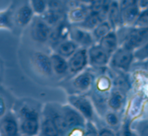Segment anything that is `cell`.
I'll list each match as a JSON object with an SVG mask.
<instances>
[{"instance_id": "1", "label": "cell", "mask_w": 148, "mask_h": 136, "mask_svg": "<svg viewBox=\"0 0 148 136\" xmlns=\"http://www.w3.org/2000/svg\"><path fill=\"white\" fill-rule=\"evenodd\" d=\"M120 46L135 51L148 41V26L123 25L115 30Z\"/></svg>"}, {"instance_id": "2", "label": "cell", "mask_w": 148, "mask_h": 136, "mask_svg": "<svg viewBox=\"0 0 148 136\" xmlns=\"http://www.w3.org/2000/svg\"><path fill=\"white\" fill-rule=\"evenodd\" d=\"M16 117L20 134L33 136L40 133L41 116L36 108L27 103L22 104L16 111Z\"/></svg>"}, {"instance_id": "3", "label": "cell", "mask_w": 148, "mask_h": 136, "mask_svg": "<svg viewBox=\"0 0 148 136\" xmlns=\"http://www.w3.org/2000/svg\"><path fill=\"white\" fill-rule=\"evenodd\" d=\"M106 69H86L85 70L72 76L64 83L65 88L70 94H88L92 89L98 74L96 72L106 71Z\"/></svg>"}, {"instance_id": "4", "label": "cell", "mask_w": 148, "mask_h": 136, "mask_svg": "<svg viewBox=\"0 0 148 136\" xmlns=\"http://www.w3.org/2000/svg\"><path fill=\"white\" fill-rule=\"evenodd\" d=\"M10 6L12 9L14 30L28 27L36 16L29 0H13Z\"/></svg>"}, {"instance_id": "5", "label": "cell", "mask_w": 148, "mask_h": 136, "mask_svg": "<svg viewBox=\"0 0 148 136\" xmlns=\"http://www.w3.org/2000/svg\"><path fill=\"white\" fill-rule=\"evenodd\" d=\"M135 62L134 51L125 47L119 46L118 49L111 55L108 68L128 73Z\"/></svg>"}, {"instance_id": "6", "label": "cell", "mask_w": 148, "mask_h": 136, "mask_svg": "<svg viewBox=\"0 0 148 136\" xmlns=\"http://www.w3.org/2000/svg\"><path fill=\"white\" fill-rule=\"evenodd\" d=\"M68 102L69 104L81 113L87 121H96L97 113L88 95L86 94H70L68 97Z\"/></svg>"}, {"instance_id": "7", "label": "cell", "mask_w": 148, "mask_h": 136, "mask_svg": "<svg viewBox=\"0 0 148 136\" xmlns=\"http://www.w3.org/2000/svg\"><path fill=\"white\" fill-rule=\"evenodd\" d=\"M28 27L29 28V37L34 43L41 45L49 43L52 27L40 16H35Z\"/></svg>"}, {"instance_id": "8", "label": "cell", "mask_w": 148, "mask_h": 136, "mask_svg": "<svg viewBox=\"0 0 148 136\" xmlns=\"http://www.w3.org/2000/svg\"><path fill=\"white\" fill-rule=\"evenodd\" d=\"M42 115L47 116L51 121L58 135H66L69 134V129L64 122L60 105L55 103L46 104Z\"/></svg>"}, {"instance_id": "9", "label": "cell", "mask_w": 148, "mask_h": 136, "mask_svg": "<svg viewBox=\"0 0 148 136\" xmlns=\"http://www.w3.org/2000/svg\"><path fill=\"white\" fill-rule=\"evenodd\" d=\"M69 73L66 79H69L78 73L85 70L89 67L88 49L79 47L78 49L68 59Z\"/></svg>"}, {"instance_id": "10", "label": "cell", "mask_w": 148, "mask_h": 136, "mask_svg": "<svg viewBox=\"0 0 148 136\" xmlns=\"http://www.w3.org/2000/svg\"><path fill=\"white\" fill-rule=\"evenodd\" d=\"M61 110L64 122L68 127L69 134L73 130L84 129L87 120L74 107H72L70 104L62 105L61 106Z\"/></svg>"}, {"instance_id": "11", "label": "cell", "mask_w": 148, "mask_h": 136, "mask_svg": "<svg viewBox=\"0 0 148 136\" xmlns=\"http://www.w3.org/2000/svg\"><path fill=\"white\" fill-rule=\"evenodd\" d=\"M33 68L40 76L43 77H52L54 76L50 56L42 51H35L30 56Z\"/></svg>"}, {"instance_id": "12", "label": "cell", "mask_w": 148, "mask_h": 136, "mask_svg": "<svg viewBox=\"0 0 148 136\" xmlns=\"http://www.w3.org/2000/svg\"><path fill=\"white\" fill-rule=\"evenodd\" d=\"M88 65L93 69H105L108 67L110 56L95 43L88 49Z\"/></svg>"}, {"instance_id": "13", "label": "cell", "mask_w": 148, "mask_h": 136, "mask_svg": "<svg viewBox=\"0 0 148 136\" xmlns=\"http://www.w3.org/2000/svg\"><path fill=\"white\" fill-rule=\"evenodd\" d=\"M123 25H133L141 9L138 0H119Z\"/></svg>"}, {"instance_id": "14", "label": "cell", "mask_w": 148, "mask_h": 136, "mask_svg": "<svg viewBox=\"0 0 148 136\" xmlns=\"http://www.w3.org/2000/svg\"><path fill=\"white\" fill-rule=\"evenodd\" d=\"M71 23L68 21L67 17L60 21L56 25L52 27V30L49 39V45L55 49L61 42L69 38V31Z\"/></svg>"}, {"instance_id": "15", "label": "cell", "mask_w": 148, "mask_h": 136, "mask_svg": "<svg viewBox=\"0 0 148 136\" xmlns=\"http://www.w3.org/2000/svg\"><path fill=\"white\" fill-rule=\"evenodd\" d=\"M69 38L73 40L79 47L88 49L96 42L90 30H85L76 25H71Z\"/></svg>"}, {"instance_id": "16", "label": "cell", "mask_w": 148, "mask_h": 136, "mask_svg": "<svg viewBox=\"0 0 148 136\" xmlns=\"http://www.w3.org/2000/svg\"><path fill=\"white\" fill-rule=\"evenodd\" d=\"M110 91L101 90V89H96L93 86L92 89H90V91L88 92V96L90 97V99L94 104L96 113L99 115H101V117L108 110V99Z\"/></svg>"}, {"instance_id": "17", "label": "cell", "mask_w": 148, "mask_h": 136, "mask_svg": "<svg viewBox=\"0 0 148 136\" xmlns=\"http://www.w3.org/2000/svg\"><path fill=\"white\" fill-rule=\"evenodd\" d=\"M0 134L2 135H19V123L15 114L9 112L0 120Z\"/></svg>"}, {"instance_id": "18", "label": "cell", "mask_w": 148, "mask_h": 136, "mask_svg": "<svg viewBox=\"0 0 148 136\" xmlns=\"http://www.w3.org/2000/svg\"><path fill=\"white\" fill-rule=\"evenodd\" d=\"M127 94L121 89L117 88H112L108 99V109L121 112L126 106L127 103Z\"/></svg>"}, {"instance_id": "19", "label": "cell", "mask_w": 148, "mask_h": 136, "mask_svg": "<svg viewBox=\"0 0 148 136\" xmlns=\"http://www.w3.org/2000/svg\"><path fill=\"white\" fill-rule=\"evenodd\" d=\"M90 6L85 3H78L71 7L67 11V19L72 25H76L82 23L89 14Z\"/></svg>"}, {"instance_id": "20", "label": "cell", "mask_w": 148, "mask_h": 136, "mask_svg": "<svg viewBox=\"0 0 148 136\" xmlns=\"http://www.w3.org/2000/svg\"><path fill=\"white\" fill-rule=\"evenodd\" d=\"M50 61L54 76L57 77L66 78L69 73V63L68 59L57 54L56 52L52 53L50 56Z\"/></svg>"}, {"instance_id": "21", "label": "cell", "mask_w": 148, "mask_h": 136, "mask_svg": "<svg viewBox=\"0 0 148 136\" xmlns=\"http://www.w3.org/2000/svg\"><path fill=\"white\" fill-rule=\"evenodd\" d=\"M106 19L110 23V24L112 25L114 30H117L120 27L123 26L119 0H111L110 1L109 6L108 9V12H107Z\"/></svg>"}, {"instance_id": "22", "label": "cell", "mask_w": 148, "mask_h": 136, "mask_svg": "<svg viewBox=\"0 0 148 136\" xmlns=\"http://www.w3.org/2000/svg\"><path fill=\"white\" fill-rule=\"evenodd\" d=\"M97 43L110 56L120 46L119 39L115 30H113L110 32H108L106 36L101 38Z\"/></svg>"}, {"instance_id": "23", "label": "cell", "mask_w": 148, "mask_h": 136, "mask_svg": "<svg viewBox=\"0 0 148 136\" xmlns=\"http://www.w3.org/2000/svg\"><path fill=\"white\" fill-rule=\"evenodd\" d=\"M79 46L70 38H68L62 42H61L54 49L55 52L61 55L62 56L65 57L66 59H69L77 49Z\"/></svg>"}, {"instance_id": "24", "label": "cell", "mask_w": 148, "mask_h": 136, "mask_svg": "<svg viewBox=\"0 0 148 136\" xmlns=\"http://www.w3.org/2000/svg\"><path fill=\"white\" fill-rule=\"evenodd\" d=\"M106 18H104L98 12H95V11L90 10V12L88 15V16L82 23L76 24V26H79V27H82L85 30L92 31L101 21H103Z\"/></svg>"}, {"instance_id": "25", "label": "cell", "mask_w": 148, "mask_h": 136, "mask_svg": "<svg viewBox=\"0 0 148 136\" xmlns=\"http://www.w3.org/2000/svg\"><path fill=\"white\" fill-rule=\"evenodd\" d=\"M102 118L104 119L105 124L108 127H109L110 128H112L113 130H114L116 133H117L118 130L121 129V116L119 115V112L108 109L104 114Z\"/></svg>"}, {"instance_id": "26", "label": "cell", "mask_w": 148, "mask_h": 136, "mask_svg": "<svg viewBox=\"0 0 148 136\" xmlns=\"http://www.w3.org/2000/svg\"><path fill=\"white\" fill-rule=\"evenodd\" d=\"M113 27L110 24V23L105 19L103 21H101L91 32L93 34V36L95 40V42L97 43L101 38H102L104 36H106L108 32H110L111 30H113Z\"/></svg>"}, {"instance_id": "27", "label": "cell", "mask_w": 148, "mask_h": 136, "mask_svg": "<svg viewBox=\"0 0 148 136\" xmlns=\"http://www.w3.org/2000/svg\"><path fill=\"white\" fill-rule=\"evenodd\" d=\"M0 29L14 30L12 21V9L10 5L6 10L0 11Z\"/></svg>"}, {"instance_id": "28", "label": "cell", "mask_w": 148, "mask_h": 136, "mask_svg": "<svg viewBox=\"0 0 148 136\" xmlns=\"http://www.w3.org/2000/svg\"><path fill=\"white\" fill-rule=\"evenodd\" d=\"M130 129L137 135H148V119H136L132 122Z\"/></svg>"}, {"instance_id": "29", "label": "cell", "mask_w": 148, "mask_h": 136, "mask_svg": "<svg viewBox=\"0 0 148 136\" xmlns=\"http://www.w3.org/2000/svg\"><path fill=\"white\" fill-rule=\"evenodd\" d=\"M41 135H58L57 132L51 122V121L45 115H42L41 124H40V133Z\"/></svg>"}, {"instance_id": "30", "label": "cell", "mask_w": 148, "mask_h": 136, "mask_svg": "<svg viewBox=\"0 0 148 136\" xmlns=\"http://www.w3.org/2000/svg\"><path fill=\"white\" fill-rule=\"evenodd\" d=\"M36 16L43 15L49 8V0H29Z\"/></svg>"}, {"instance_id": "31", "label": "cell", "mask_w": 148, "mask_h": 136, "mask_svg": "<svg viewBox=\"0 0 148 136\" xmlns=\"http://www.w3.org/2000/svg\"><path fill=\"white\" fill-rule=\"evenodd\" d=\"M133 25L137 26H148V6L142 9Z\"/></svg>"}, {"instance_id": "32", "label": "cell", "mask_w": 148, "mask_h": 136, "mask_svg": "<svg viewBox=\"0 0 148 136\" xmlns=\"http://www.w3.org/2000/svg\"><path fill=\"white\" fill-rule=\"evenodd\" d=\"M135 61H141L148 57V41L139 49L134 51Z\"/></svg>"}, {"instance_id": "33", "label": "cell", "mask_w": 148, "mask_h": 136, "mask_svg": "<svg viewBox=\"0 0 148 136\" xmlns=\"http://www.w3.org/2000/svg\"><path fill=\"white\" fill-rule=\"evenodd\" d=\"M85 135H98V128L95 126L94 122L87 121L84 128Z\"/></svg>"}, {"instance_id": "34", "label": "cell", "mask_w": 148, "mask_h": 136, "mask_svg": "<svg viewBox=\"0 0 148 136\" xmlns=\"http://www.w3.org/2000/svg\"><path fill=\"white\" fill-rule=\"evenodd\" d=\"M132 69H142L146 72H148V57L141 61H135Z\"/></svg>"}, {"instance_id": "35", "label": "cell", "mask_w": 148, "mask_h": 136, "mask_svg": "<svg viewBox=\"0 0 148 136\" xmlns=\"http://www.w3.org/2000/svg\"><path fill=\"white\" fill-rule=\"evenodd\" d=\"M116 132L108 127L107 125L104 127H101V128H98V135H115Z\"/></svg>"}, {"instance_id": "36", "label": "cell", "mask_w": 148, "mask_h": 136, "mask_svg": "<svg viewBox=\"0 0 148 136\" xmlns=\"http://www.w3.org/2000/svg\"><path fill=\"white\" fill-rule=\"evenodd\" d=\"M80 3H85V4H91L93 2H95V0H78Z\"/></svg>"}, {"instance_id": "37", "label": "cell", "mask_w": 148, "mask_h": 136, "mask_svg": "<svg viewBox=\"0 0 148 136\" xmlns=\"http://www.w3.org/2000/svg\"><path fill=\"white\" fill-rule=\"evenodd\" d=\"M4 107V105L2 103V102H1V100H0V115L3 113V110H1V108H3Z\"/></svg>"}, {"instance_id": "38", "label": "cell", "mask_w": 148, "mask_h": 136, "mask_svg": "<svg viewBox=\"0 0 148 136\" xmlns=\"http://www.w3.org/2000/svg\"><path fill=\"white\" fill-rule=\"evenodd\" d=\"M146 118L148 119V107L147 108V111H146Z\"/></svg>"}]
</instances>
